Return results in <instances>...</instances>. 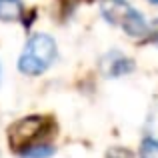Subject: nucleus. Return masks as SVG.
Listing matches in <instances>:
<instances>
[{"label":"nucleus","instance_id":"10","mask_svg":"<svg viewBox=\"0 0 158 158\" xmlns=\"http://www.w3.org/2000/svg\"><path fill=\"white\" fill-rule=\"evenodd\" d=\"M148 38L152 40V42H156L158 44V20H154V22L150 24V28H148Z\"/></svg>","mask_w":158,"mask_h":158},{"label":"nucleus","instance_id":"11","mask_svg":"<svg viewBox=\"0 0 158 158\" xmlns=\"http://www.w3.org/2000/svg\"><path fill=\"white\" fill-rule=\"evenodd\" d=\"M148 2H150V4H156V6H158V0H148Z\"/></svg>","mask_w":158,"mask_h":158},{"label":"nucleus","instance_id":"1","mask_svg":"<svg viewBox=\"0 0 158 158\" xmlns=\"http://www.w3.org/2000/svg\"><path fill=\"white\" fill-rule=\"evenodd\" d=\"M58 46L50 34H32L18 58V70L26 76H40L56 62Z\"/></svg>","mask_w":158,"mask_h":158},{"label":"nucleus","instance_id":"4","mask_svg":"<svg viewBox=\"0 0 158 158\" xmlns=\"http://www.w3.org/2000/svg\"><path fill=\"white\" fill-rule=\"evenodd\" d=\"M132 70H134V62L120 52H110L102 60V72L108 78H120L124 74H130Z\"/></svg>","mask_w":158,"mask_h":158},{"label":"nucleus","instance_id":"8","mask_svg":"<svg viewBox=\"0 0 158 158\" xmlns=\"http://www.w3.org/2000/svg\"><path fill=\"white\" fill-rule=\"evenodd\" d=\"M140 158H158V140L156 138H146L140 142Z\"/></svg>","mask_w":158,"mask_h":158},{"label":"nucleus","instance_id":"12","mask_svg":"<svg viewBox=\"0 0 158 158\" xmlns=\"http://www.w3.org/2000/svg\"><path fill=\"white\" fill-rule=\"evenodd\" d=\"M0 74H2V72H0Z\"/></svg>","mask_w":158,"mask_h":158},{"label":"nucleus","instance_id":"3","mask_svg":"<svg viewBox=\"0 0 158 158\" xmlns=\"http://www.w3.org/2000/svg\"><path fill=\"white\" fill-rule=\"evenodd\" d=\"M132 8L134 6H132L128 0H102L100 14L108 24H112V26H122L124 18L130 14Z\"/></svg>","mask_w":158,"mask_h":158},{"label":"nucleus","instance_id":"6","mask_svg":"<svg viewBox=\"0 0 158 158\" xmlns=\"http://www.w3.org/2000/svg\"><path fill=\"white\" fill-rule=\"evenodd\" d=\"M24 16L22 0H0V20L2 22H16Z\"/></svg>","mask_w":158,"mask_h":158},{"label":"nucleus","instance_id":"7","mask_svg":"<svg viewBox=\"0 0 158 158\" xmlns=\"http://www.w3.org/2000/svg\"><path fill=\"white\" fill-rule=\"evenodd\" d=\"M54 152H56V148L52 144L36 140V142H30L26 146H22L18 150V154L22 158H50V156H54Z\"/></svg>","mask_w":158,"mask_h":158},{"label":"nucleus","instance_id":"9","mask_svg":"<svg viewBox=\"0 0 158 158\" xmlns=\"http://www.w3.org/2000/svg\"><path fill=\"white\" fill-rule=\"evenodd\" d=\"M106 158H134V154H132L128 148L114 146V148H110V150L106 152Z\"/></svg>","mask_w":158,"mask_h":158},{"label":"nucleus","instance_id":"2","mask_svg":"<svg viewBox=\"0 0 158 158\" xmlns=\"http://www.w3.org/2000/svg\"><path fill=\"white\" fill-rule=\"evenodd\" d=\"M44 130H46V118L44 116H26V118L14 122L8 130L10 146L18 152L22 146L36 142L44 134Z\"/></svg>","mask_w":158,"mask_h":158},{"label":"nucleus","instance_id":"5","mask_svg":"<svg viewBox=\"0 0 158 158\" xmlns=\"http://www.w3.org/2000/svg\"><path fill=\"white\" fill-rule=\"evenodd\" d=\"M120 28H122L128 36H132V38H146L150 24H148V20L144 18L142 12H138L136 8H132L130 14L124 18V22H122Z\"/></svg>","mask_w":158,"mask_h":158}]
</instances>
